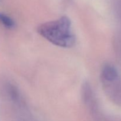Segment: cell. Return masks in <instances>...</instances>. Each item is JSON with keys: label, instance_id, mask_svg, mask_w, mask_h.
<instances>
[{"label": "cell", "instance_id": "obj_1", "mask_svg": "<svg viewBox=\"0 0 121 121\" xmlns=\"http://www.w3.org/2000/svg\"><path fill=\"white\" fill-rule=\"evenodd\" d=\"M39 34L53 43L63 47H70L75 43L71 21L67 17L45 22L39 26Z\"/></svg>", "mask_w": 121, "mask_h": 121}, {"label": "cell", "instance_id": "obj_2", "mask_svg": "<svg viewBox=\"0 0 121 121\" xmlns=\"http://www.w3.org/2000/svg\"><path fill=\"white\" fill-rule=\"evenodd\" d=\"M103 79L106 81L113 82L117 80L118 77L117 70L111 65H106L104 66L102 72Z\"/></svg>", "mask_w": 121, "mask_h": 121}, {"label": "cell", "instance_id": "obj_3", "mask_svg": "<svg viewBox=\"0 0 121 121\" xmlns=\"http://www.w3.org/2000/svg\"><path fill=\"white\" fill-rule=\"evenodd\" d=\"M0 22L8 28H12L15 26V22L11 18L1 13H0Z\"/></svg>", "mask_w": 121, "mask_h": 121}]
</instances>
